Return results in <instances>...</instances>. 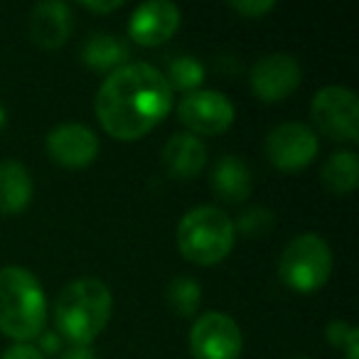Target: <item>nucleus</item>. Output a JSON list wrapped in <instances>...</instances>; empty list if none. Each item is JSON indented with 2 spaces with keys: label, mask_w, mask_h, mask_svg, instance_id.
Masks as SVG:
<instances>
[{
  "label": "nucleus",
  "mask_w": 359,
  "mask_h": 359,
  "mask_svg": "<svg viewBox=\"0 0 359 359\" xmlns=\"http://www.w3.org/2000/svg\"><path fill=\"white\" fill-rule=\"evenodd\" d=\"M172 104L175 91L158 67L128 62L101 81L94 114L109 138L135 143L168 118Z\"/></svg>",
  "instance_id": "1"
},
{
  "label": "nucleus",
  "mask_w": 359,
  "mask_h": 359,
  "mask_svg": "<svg viewBox=\"0 0 359 359\" xmlns=\"http://www.w3.org/2000/svg\"><path fill=\"white\" fill-rule=\"evenodd\" d=\"M114 313V293L96 276L67 283L55 300V332L69 347H91L104 334Z\"/></svg>",
  "instance_id": "2"
},
{
  "label": "nucleus",
  "mask_w": 359,
  "mask_h": 359,
  "mask_svg": "<svg viewBox=\"0 0 359 359\" xmlns=\"http://www.w3.org/2000/svg\"><path fill=\"white\" fill-rule=\"evenodd\" d=\"M47 330V295L25 266L0 269V334L13 342H35Z\"/></svg>",
  "instance_id": "3"
},
{
  "label": "nucleus",
  "mask_w": 359,
  "mask_h": 359,
  "mask_svg": "<svg viewBox=\"0 0 359 359\" xmlns=\"http://www.w3.org/2000/svg\"><path fill=\"white\" fill-rule=\"evenodd\" d=\"M177 251L195 266H217L234 251V219L222 207L200 205L182 215L175 231Z\"/></svg>",
  "instance_id": "4"
},
{
  "label": "nucleus",
  "mask_w": 359,
  "mask_h": 359,
  "mask_svg": "<svg viewBox=\"0 0 359 359\" xmlns=\"http://www.w3.org/2000/svg\"><path fill=\"white\" fill-rule=\"evenodd\" d=\"M332 249L315 231H303L283 246L278 259V278L300 295L318 293L332 276Z\"/></svg>",
  "instance_id": "5"
},
{
  "label": "nucleus",
  "mask_w": 359,
  "mask_h": 359,
  "mask_svg": "<svg viewBox=\"0 0 359 359\" xmlns=\"http://www.w3.org/2000/svg\"><path fill=\"white\" fill-rule=\"evenodd\" d=\"M310 128L337 143L359 140V96L349 86H323L310 104Z\"/></svg>",
  "instance_id": "6"
},
{
  "label": "nucleus",
  "mask_w": 359,
  "mask_h": 359,
  "mask_svg": "<svg viewBox=\"0 0 359 359\" xmlns=\"http://www.w3.org/2000/svg\"><path fill=\"white\" fill-rule=\"evenodd\" d=\"M264 150L269 163L280 172H300L315 163L320 153V138L308 123L285 121L266 133Z\"/></svg>",
  "instance_id": "7"
},
{
  "label": "nucleus",
  "mask_w": 359,
  "mask_h": 359,
  "mask_svg": "<svg viewBox=\"0 0 359 359\" xmlns=\"http://www.w3.org/2000/svg\"><path fill=\"white\" fill-rule=\"evenodd\" d=\"M244 332L231 315L207 310L197 315L190 327L192 359H241Z\"/></svg>",
  "instance_id": "8"
},
{
  "label": "nucleus",
  "mask_w": 359,
  "mask_h": 359,
  "mask_svg": "<svg viewBox=\"0 0 359 359\" xmlns=\"http://www.w3.org/2000/svg\"><path fill=\"white\" fill-rule=\"evenodd\" d=\"M177 118L187 133L197 138L222 135L234 126L236 109L231 99L215 89H197L185 94L177 104Z\"/></svg>",
  "instance_id": "9"
},
{
  "label": "nucleus",
  "mask_w": 359,
  "mask_h": 359,
  "mask_svg": "<svg viewBox=\"0 0 359 359\" xmlns=\"http://www.w3.org/2000/svg\"><path fill=\"white\" fill-rule=\"evenodd\" d=\"M251 91L264 104H280L303 84V67L288 52H271L256 60L249 74Z\"/></svg>",
  "instance_id": "10"
},
{
  "label": "nucleus",
  "mask_w": 359,
  "mask_h": 359,
  "mask_svg": "<svg viewBox=\"0 0 359 359\" xmlns=\"http://www.w3.org/2000/svg\"><path fill=\"white\" fill-rule=\"evenodd\" d=\"M45 150L55 165L65 170H84L96 163L101 140L84 123H60L47 133Z\"/></svg>",
  "instance_id": "11"
},
{
  "label": "nucleus",
  "mask_w": 359,
  "mask_h": 359,
  "mask_svg": "<svg viewBox=\"0 0 359 359\" xmlns=\"http://www.w3.org/2000/svg\"><path fill=\"white\" fill-rule=\"evenodd\" d=\"M182 25V11L170 0L140 3L128 18V37L140 47H160L177 35Z\"/></svg>",
  "instance_id": "12"
},
{
  "label": "nucleus",
  "mask_w": 359,
  "mask_h": 359,
  "mask_svg": "<svg viewBox=\"0 0 359 359\" xmlns=\"http://www.w3.org/2000/svg\"><path fill=\"white\" fill-rule=\"evenodd\" d=\"M74 30L72 6L62 0H45L37 3L27 15V35L40 50L55 52L65 47Z\"/></svg>",
  "instance_id": "13"
},
{
  "label": "nucleus",
  "mask_w": 359,
  "mask_h": 359,
  "mask_svg": "<svg viewBox=\"0 0 359 359\" xmlns=\"http://www.w3.org/2000/svg\"><path fill=\"white\" fill-rule=\"evenodd\" d=\"M160 160H163V168L168 170L172 180L190 182V180L200 177V172L205 170L207 145L202 138L182 130V133L170 135L168 143L160 150Z\"/></svg>",
  "instance_id": "14"
},
{
  "label": "nucleus",
  "mask_w": 359,
  "mask_h": 359,
  "mask_svg": "<svg viewBox=\"0 0 359 359\" xmlns=\"http://www.w3.org/2000/svg\"><path fill=\"white\" fill-rule=\"evenodd\" d=\"M212 192L229 205H241L254 192V175L239 155H222L212 168Z\"/></svg>",
  "instance_id": "15"
},
{
  "label": "nucleus",
  "mask_w": 359,
  "mask_h": 359,
  "mask_svg": "<svg viewBox=\"0 0 359 359\" xmlns=\"http://www.w3.org/2000/svg\"><path fill=\"white\" fill-rule=\"evenodd\" d=\"M35 182L20 160H0V215L18 217L32 205Z\"/></svg>",
  "instance_id": "16"
},
{
  "label": "nucleus",
  "mask_w": 359,
  "mask_h": 359,
  "mask_svg": "<svg viewBox=\"0 0 359 359\" xmlns=\"http://www.w3.org/2000/svg\"><path fill=\"white\" fill-rule=\"evenodd\" d=\"M130 50L121 37L109 35V32H94L81 47V62L89 67L91 72L99 74H114L123 65H128Z\"/></svg>",
  "instance_id": "17"
},
{
  "label": "nucleus",
  "mask_w": 359,
  "mask_h": 359,
  "mask_svg": "<svg viewBox=\"0 0 359 359\" xmlns=\"http://www.w3.org/2000/svg\"><path fill=\"white\" fill-rule=\"evenodd\" d=\"M320 182L332 195L347 197L359 185V158L354 150H337L320 168Z\"/></svg>",
  "instance_id": "18"
},
{
  "label": "nucleus",
  "mask_w": 359,
  "mask_h": 359,
  "mask_svg": "<svg viewBox=\"0 0 359 359\" xmlns=\"http://www.w3.org/2000/svg\"><path fill=\"white\" fill-rule=\"evenodd\" d=\"M165 300L180 318H197L202 308V285L190 276H175L165 288Z\"/></svg>",
  "instance_id": "19"
},
{
  "label": "nucleus",
  "mask_w": 359,
  "mask_h": 359,
  "mask_svg": "<svg viewBox=\"0 0 359 359\" xmlns=\"http://www.w3.org/2000/svg\"><path fill=\"white\" fill-rule=\"evenodd\" d=\"M205 76H207L205 65L192 55L175 57V60L168 65V72H165V79H168L170 89L185 91V94H192V91L202 89Z\"/></svg>",
  "instance_id": "20"
},
{
  "label": "nucleus",
  "mask_w": 359,
  "mask_h": 359,
  "mask_svg": "<svg viewBox=\"0 0 359 359\" xmlns=\"http://www.w3.org/2000/svg\"><path fill=\"white\" fill-rule=\"evenodd\" d=\"M276 224V217L269 207H246L239 215V219L234 222L236 236H246V239H259L266 236Z\"/></svg>",
  "instance_id": "21"
},
{
  "label": "nucleus",
  "mask_w": 359,
  "mask_h": 359,
  "mask_svg": "<svg viewBox=\"0 0 359 359\" xmlns=\"http://www.w3.org/2000/svg\"><path fill=\"white\" fill-rule=\"evenodd\" d=\"M226 8L246 20H261L276 11V0H229Z\"/></svg>",
  "instance_id": "22"
},
{
  "label": "nucleus",
  "mask_w": 359,
  "mask_h": 359,
  "mask_svg": "<svg viewBox=\"0 0 359 359\" xmlns=\"http://www.w3.org/2000/svg\"><path fill=\"white\" fill-rule=\"evenodd\" d=\"M352 330H354V325H349L347 320L334 318V320H330L327 327H325V339L330 342V347L342 349L344 342H347V337L352 334Z\"/></svg>",
  "instance_id": "23"
},
{
  "label": "nucleus",
  "mask_w": 359,
  "mask_h": 359,
  "mask_svg": "<svg viewBox=\"0 0 359 359\" xmlns=\"http://www.w3.org/2000/svg\"><path fill=\"white\" fill-rule=\"evenodd\" d=\"M32 344H35L37 352H40L45 359L47 357H60V354L65 352V339H62L55 330H45V332H42Z\"/></svg>",
  "instance_id": "24"
},
{
  "label": "nucleus",
  "mask_w": 359,
  "mask_h": 359,
  "mask_svg": "<svg viewBox=\"0 0 359 359\" xmlns=\"http://www.w3.org/2000/svg\"><path fill=\"white\" fill-rule=\"evenodd\" d=\"M0 359H45L32 342H13L8 349H3Z\"/></svg>",
  "instance_id": "25"
},
{
  "label": "nucleus",
  "mask_w": 359,
  "mask_h": 359,
  "mask_svg": "<svg viewBox=\"0 0 359 359\" xmlns=\"http://www.w3.org/2000/svg\"><path fill=\"white\" fill-rule=\"evenodd\" d=\"M79 8H84V11L89 13H99V15H109V13H116L123 8V0H81Z\"/></svg>",
  "instance_id": "26"
},
{
  "label": "nucleus",
  "mask_w": 359,
  "mask_h": 359,
  "mask_svg": "<svg viewBox=\"0 0 359 359\" xmlns=\"http://www.w3.org/2000/svg\"><path fill=\"white\" fill-rule=\"evenodd\" d=\"M60 359H101L94 347H67Z\"/></svg>",
  "instance_id": "27"
},
{
  "label": "nucleus",
  "mask_w": 359,
  "mask_h": 359,
  "mask_svg": "<svg viewBox=\"0 0 359 359\" xmlns=\"http://www.w3.org/2000/svg\"><path fill=\"white\" fill-rule=\"evenodd\" d=\"M339 352H344V359H359V330L354 327L352 334L347 337V342H344V347L339 349Z\"/></svg>",
  "instance_id": "28"
},
{
  "label": "nucleus",
  "mask_w": 359,
  "mask_h": 359,
  "mask_svg": "<svg viewBox=\"0 0 359 359\" xmlns=\"http://www.w3.org/2000/svg\"><path fill=\"white\" fill-rule=\"evenodd\" d=\"M6 126H8V111H6V106L0 104V130L6 128Z\"/></svg>",
  "instance_id": "29"
},
{
  "label": "nucleus",
  "mask_w": 359,
  "mask_h": 359,
  "mask_svg": "<svg viewBox=\"0 0 359 359\" xmlns=\"http://www.w3.org/2000/svg\"><path fill=\"white\" fill-rule=\"evenodd\" d=\"M293 359H313V357H293Z\"/></svg>",
  "instance_id": "30"
}]
</instances>
